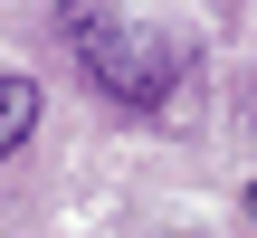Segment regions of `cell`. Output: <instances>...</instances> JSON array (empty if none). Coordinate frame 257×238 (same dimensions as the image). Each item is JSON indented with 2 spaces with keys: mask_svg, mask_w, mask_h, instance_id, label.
I'll return each instance as SVG.
<instances>
[{
  "mask_svg": "<svg viewBox=\"0 0 257 238\" xmlns=\"http://www.w3.org/2000/svg\"><path fill=\"white\" fill-rule=\"evenodd\" d=\"M38 105H48V95H38V76H0V162L38 134Z\"/></svg>",
  "mask_w": 257,
  "mask_h": 238,
  "instance_id": "obj_2",
  "label": "cell"
},
{
  "mask_svg": "<svg viewBox=\"0 0 257 238\" xmlns=\"http://www.w3.org/2000/svg\"><path fill=\"white\" fill-rule=\"evenodd\" d=\"M248 210H257V181H248Z\"/></svg>",
  "mask_w": 257,
  "mask_h": 238,
  "instance_id": "obj_3",
  "label": "cell"
},
{
  "mask_svg": "<svg viewBox=\"0 0 257 238\" xmlns=\"http://www.w3.org/2000/svg\"><path fill=\"white\" fill-rule=\"evenodd\" d=\"M57 38L76 48L86 86H95V95H114V105H134V114H162V105H172V86H181L172 48H162L153 29H134L114 0H57Z\"/></svg>",
  "mask_w": 257,
  "mask_h": 238,
  "instance_id": "obj_1",
  "label": "cell"
}]
</instances>
